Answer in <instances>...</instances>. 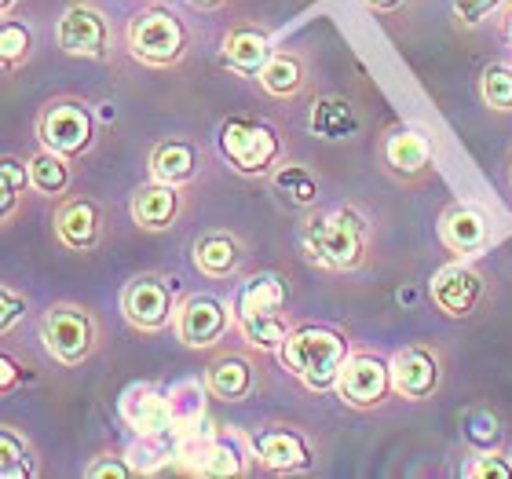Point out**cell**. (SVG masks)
<instances>
[{
    "mask_svg": "<svg viewBox=\"0 0 512 479\" xmlns=\"http://www.w3.org/2000/svg\"><path fill=\"white\" fill-rule=\"evenodd\" d=\"M26 187H33L30 165H22V161H15V158L0 161V213H4V220L11 216V209H15V202L22 198Z\"/></svg>",
    "mask_w": 512,
    "mask_h": 479,
    "instance_id": "obj_29",
    "label": "cell"
},
{
    "mask_svg": "<svg viewBox=\"0 0 512 479\" xmlns=\"http://www.w3.org/2000/svg\"><path fill=\"white\" fill-rule=\"evenodd\" d=\"M366 4H370V8H381V11H392V8H399L403 0H366Z\"/></svg>",
    "mask_w": 512,
    "mask_h": 479,
    "instance_id": "obj_40",
    "label": "cell"
},
{
    "mask_svg": "<svg viewBox=\"0 0 512 479\" xmlns=\"http://www.w3.org/2000/svg\"><path fill=\"white\" fill-rule=\"evenodd\" d=\"M15 381H19V366H15V359H11V355H4V359H0V388H4V392H11V388H15Z\"/></svg>",
    "mask_w": 512,
    "mask_h": 479,
    "instance_id": "obj_39",
    "label": "cell"
},
{
    "mask_svg": "<svg viewBox=\"0 0 512 479\" xmlns=\"http://www.w3.org/2000/svg\"><path fill=\"white\" fill-rule=\"evenodd\" d=\"M41 341L63 366H81L96 348V326L81 308H52L41 322Z\"/></svg>",
    "mask_w": 512,
    "mask_h": 479,
    "instance_id": "obj_4",
    "label": "cell"
},
{
    "mask_svg": "<svg viewBox=\"0 0 512 479\" xmlns=\"http://www.w3.org/2000/svg\"><path fill=\"white\" fill-rule=\"evenodd\" d=\"M191 8H216V4H224V0H187Z\"/></svg>",
    "mask_w": 512,
    "mask_h": 479,
    "instance_id": "obj_41",
    "label": "cell"
},
{
    "mask_svg": "<svg viewBox=\"0 0 512 479\" xmlns=\"http://www.w3.org/2000/svg\"><path fill=\"white\" fill-rule=\"evenodd\" d=\"M37 136L48 150L63 154V158H74V154H85L92 147V136H96V125H92V114H88L81 103H52V107L41 114V125H37Z\"/></svg>",
    "mask_w": 512,
    "mask_h": 479,
    "instance_id": "obj_6",
    "label": "cell"
},
{
    "mask_svg": "<svg viewBox=\"0 0 512 479\" xmlns=\"http://www.w3.org/2000/svg\"><path fill=\"white\" fill-rule=\"evenodd\" d=\"M388 388H392V366H384L374 355H355V359H348L341 370V381H337L341 399L348 406H355V410L381 406Z\"/></svg>",
    "mask_w": 512,
    "mask_h": 479,
    "instance_id": "obj_8",
    "label": "cell"
},
{
    "mask_svg": "<svg viewBox=\"0 0 512 479\" xmlns=\"http://www.w3.org/2000/svg\"><path fill=\"white\" fill-rule=\"evenodd\" d=\"M176 209H180V194H176V183H147L132 194V216H136L139 227L147 231H161L176 220Z\"/></svg>",
    "mask_w": 512,
    "mask_h": 479,
    "instance_id": "obj_15",
    "label": "cell"
},
{
    "mask_svg": "<svg viewBox=\"0 0 512 479\" xmlns=\"http://www.w3.org/2000/svg\"><path fill=\"white\" fill-rule=\"evenodd\" d=\"M238 322H242V330H246L249 344L264 348V352H278V348L286 344V337H289L282 315H238Z\"/></svg>",
    "mask_w": 512,
    "mask_h": 479,
    "instance_id": "obj_27",
    "label": "cell"
},
{
    "mask_svg": "<svg viewBox=\"0 0 512 479\" xmlns=\"http://www.w3.org/2000/svg\"><path fill=\"white\" fill-rule=\"evenodd\" d=\"M0 476L4 479H30L33 476V461H30V447L22 443L11 428L0 432Z\"/></svg>",
    "mask_w": 512,
    "mask_h": 479,
    "instance_id": "obj_28",
    "label": "cell"
},
{
    "mask_svg": "<svg viewBox=\"0 0 512 479\" xmlns=\"http://www.w3.org/2000/svg\"><path fill=\"white\" fill-rule=\"evenodd\" d=\"M275 187L286 194L293 205H311L319 198V183L311 176L308 169H300V165H286V169L275 172Z\"/></svg>",
    "mask_w": 512,
    "mask_h": 479,
    "instance_id": "obj_30",
    "label": "cell"
},
{
    "mask_svg": "<svg viewBox=\"0 0 512 479\" xmlns=\"http://www.w3.org/2000/svg\"><path fill=\"white\" fill-rule=\"evenodd\" d=\"M242 260V245L235 235H224V231H213L194 242V264L202 267L209 278H227Z\"/></svg>",
    "mask_w": 512,
    "mask_h": 479,
    "instance_id": "obj_19",
    "label": "cell"
},
{
    "mask_svg": "<svg viewBox=\"0 0 512 479\" xmlns=\"http://www.w3.org/2000/svg\"><path fill=\"white\" fill-rule=\"evenodd\" d=\"M33 48V37L30 30L22 26V22H4V30H0V55H4V66H19Z\"/></svg>",
    "mask_w": 512,
    "mask_h": 479,
    "instance_id": "obj_33",
    "label": "cell"
},
{
    "mask_svg": "<svg viewBox=\"0 0 512 479\" xmlns=\"http://www.w3.org/2000/svg\"><path fill=\"white\" fill-rule=\"evenodd\" d=\"M480 293H483L480 275L465 264H450L432 278V300H436V308L454 315V319L472 315V308L480 304Z\"/></svg>",
    "mask_w": 512,
    "mask_h": 479,
    "instance_id": "obj_11",
    "label": "cell"
},
{
    "mask_svg": "<svg viewBox=\"0 0 512 479\" xmlns=\"http://www.w3.org/2000/svg\"><path fill=\"white\" fill-rule=\"evenodd\" d=\"M278 359L308 388L326 392L341 381V370L348 362V341L337 330H326V326H304V330L289 333L286 344L278 348Z\"/></svg>",
    "mask_w": 512,
    "mask_h": 479,
    "instance_id": "obj_1",
    "label": "cell"
},
{
    "mask_svg": "<svg viewBox=\"0 0 512 479\" xmlns=\"http://www.w3.org/2000/svg\"><path fill=\"white\" fill-rule=\"evenodd\" d=\"M121 308L139 330H161L172 315V289L154 275H139L121 293Z\"/></svg>",
    "mask_w": 512,
    "mask_h": 479,
    "instance_id": "obj_9",
    "label": "cell"
},
{
    "mask_svg": "<svg viewBox=\"0 0 512 479\" xmlns=\"http://www.w3.org/2000/svg\"><path fill=\"white\" fill-rule=\"evenodd\" d=\"M392 388L403 399H428L439 388V359L425 348H406L392 359Z\"/></svg>",
    "mask_w": 512,
    "mask_h": 479,
    "instance_id": "obj_12",
    "label": "cell"
},
{
    "mask_svg": "<svg viewBox=\"0 0 512 479\" xmlns=\"http://www.w3.org/2000/svg\"><path fill=\"white\" fill-rule=\"evenodd\" d=\"M260 85H264L267 96H297L300 88H304V66H300L297 55H271L267 66L260 70Z\"/></svg>",
    "mask_w": 512,
    "mask_h": 479,
    "instance_id": "obj_25",
    "label": "cell"
},
{
    "mask_svg": "<svg viewBox=\"0 0 512 479\" xmlns=\"http://www.w3.org/2000/svg\"><path fill=\"white\" fill-rule=\"evenodd\" d=\"M220 150L238 172H267L278 158V136L260 121L231 118L220 128Z\"/></svg>",
    "mask_w": 512,
    "mask_h": 479,
    "instance_id": "obj_5",
    "label": "cell"
},
{
    "mask_svg": "<svg viewBox=\"0 0 512 479\" xmlns=\"http://www.w3.org/2000/svg\"><path fill=\"white\" fill-rule=\"evenodd\" d=\"M209 392L224 403H242L253 392V366L238 355H224L209 366Z\"/></svg>",
    "mask_w": 512,
    "mask_h": 479,
    "instance_id": "obj_18",
    "label": "cell"
},
{
    "mask_svg": "<svg viewBox=\"0 0 512 479\" xmlns=\"http://www.w3.org/2000/svg\"><path fill=\"white\" fill-rule=\"evenodd\" d=\"M253 450L260 465H267L271 472H293L308 465V443L304 436H297L293 428H264L253 439Z\"/></svg>",
    "mask_w": 512,
    "mask_h": 479,
    "instance_id": "obj_13",
    "label": "cell"
},
{
    "mask_svg": "<svg viewBox=\"0 0 512 479\" xmlns=\"http://www.w3.org/2000/svg\"><path fill=\"white\" fill-rule=\"evenodd\" d=\"M505 41L512 44V11H509V19H505Z\"/></svg>",
    "mask_w": 512,
    "mask_h": 479,
    "instance_id": "obj_42",
    "label": "cell"
},
{
    "mask_svg": "<svg viewBox=\"0 0 512 479\" xmlns=\"http://www.w3.org/2000/svg\"><path fill=\"white\" fill-rule=\"evenodd\" d=\"M11 4H15V0H0V8H4V11H8V8H11Z\"/></svg>",
    "mask_w": 512,
    "mask_h": 479,
    "instance_id": "obj_43",
    "label": "cell"
},
{
    "mask_svg": "<svg viewBox=\"0 0 512 479\" xmlns=\"http://www.w3.org/2000/svg\"><path fill=\"white\" fill-rule=\"evenodd\" d=\"M128 48L150 66H172L180 63L183 48H187V30L169 8H147L128 26Z\"/></svg>",
    "mask_w": 512,
    "mask_h": 479,
    "instance_id": "obj_2",
    "label": "cell"
},
{
    "mask_svg": "<svg viewBox=\"0 0 512 479\" xmlns=\"http://www.w3.org/2000/svg\"><path fill=\"white\" fill-rule=\"evenodd\" d=\"M55 231L70 249H96L99 242V209L85 198L66 202L55 216Z\"/></svg>",
    "mask_w": 512,
    "mask_h": 479,
    "instance_id": "obj_17",
    "label": "cell"
},
{
    "mask_svg": "<svg viewBox=\"0 0 512 479\" xmlns=\"http://www.w3.org/2000/svg\"><path fill=\"white\" fill-rule=\"evenodd\" d=\"M311 132L322 139H352L359 132L355 107L341 96H326L311 107Z\"/></svg>",
    "mask_w": 512,
    "mask_h": 479,
    "instance_id": "obj_20",
    "label": "cell"
},
{
    "mask_svg": "<svg viewBox=\"0 0 512 479\" xmlns=\"http://www.w3.org/2000/svg\"><path fill=\"white\" fill-rule=\"evenodd\" d=\"M88 476L92 479H132V469H128L121 458H99L88 465Z\"/></svg>",
    "mask_w": 512,
    "mask_h": 479,
    "instance_id": "obj_37",
    "label": "cell"
},
{
    "mask_svg": "<svg viewBox=\"0 0 512 479\" xmlns=\"http://www.w3.org/2000/svg\"><path fill=\"white\" fill-rule=\"evenodd\" d=\"M363 220L355 213H337L326 220H311L304 231L311 256L326 267H355L363 260Z\"/></svg>",
    "mask_w": 512,
    "mask_h": 479,
    "instance_id": "obj_3",
    "label": "cell"
},
{
    "mask_svg": "<svg viewBox=\"0 0 512 479\" xmlns=\"http://www.w3.org/2000/svg\"><path fill=\"white\" fill-rule=\"evenodd\" d=\"M472 476L476 479H512V465L502 458V454H483L472 465Z\"/></svg>",
    "mask_w": 512,
    "mask_h": 479,
    "instance_id": "obj_35",
    "label": "cell"
},
{
    "mask_svg": "<svg viewBox=\"0 0 512 479\" xmlns=\"http://www.w3.org/2000/svg\"><path fill=\"white\" fill-rule=\"evenodd\" d=\"M271 41H267V33H260L256 26H235V30L227 33L224 41V63L238 74H260L271 59Z\"/></svg>",
    "mask_w": 512,
    "mask_h": 479,
    "instance_id": "obj_14",
    "label": "cell"
},
{
    "mask_svg": "<svg viewBox=\"0 0 512 479\" xmlns=\"http://www.w3.org/2000/svg\"><path fill=\"white\" fill-rule=\"evenodd\" d=\"M176 330H180V341L191 344V348H209L227 333V308L224 300L209 297V293H198L180 308V319H176Z\"/></svg>",
    "mask_w": 512,
    "mask_h": 479,
    "instance_id": "obj_10",
    "label": "cell"
},
{
    "mask_svg": "<svg viewBox=\"0 0 512 479\" xmlns=\"http://www.w3.org/2000/svg\"><path fill=\"white\" fill-rule=\"evenodd\" d=\"M150 169L161 183H187L198 169V154L191 143H161L150 158Z\"/></svg>",
    "mask_w": 512,
    "mask_h": 479,
    "instance_id": "obj_24",
    "label": "cell"
},
{
    "mask_svg": "<svg viewBox=\"0 0 512 479\" xmlns=\"http://www.w3.org/2000/svg\"><path fill=\"white\" fill-rule=\"evenodd\" d=\"M428 158H432V147L421 132H392L384 143V161L392 165V172H403V176L425 172Z\"/></svg>",
    "mask_w": 512,
    "mask_h": 479,
    "instance_id": "obj_21",
    "label": "cell"
},
{
    "mask_svg": "<svg viewBox=\"0 0 512 479\" xmlns=\"http://www.w3.org/2000/svg\"><path fill=\"white\" fill-rule=\"evenodd\" d=\"M483 103L494 110H512V66L491 63L480 77Z\"/></svg>",
    "mask_w": 512,
    "mask_h": 479,
    "instance_id": "obj_31",
    "label": "cell"
},
{
    "mask_svg": "<svg viewBox=\"0 0 512 479\" xmlns=\"http://www.w3.org/2000/svg\"><path fill=\"white\" fill-rule=\"evenodd\" d=\"M30 183L37 194H63L70 187V169H66L63 154L44 147L37 158L30 161Z\"/></svg>",
    "mask_w": 512,
    "mask_h": 479,
    "instance_id": "obj_26",
    "label": "cell"
},
{
    "mask_svg": "<svg viewBox=\"0 0 512 479\" xmlns=\"http://www.w3.org/2000/svg\"><path fill=\"white\" fill-rule=\"evenodd\" d=\"M59 48L66 55H81V59H103L110 44V26L103 19V11L88 8V4H74L63 11L59 19Z\"/></svg>",
    "mask_w": 512,
    "mask_h": 479,
    "instance_id": "obj_7",
    "label": "cell"
},
{
    "mask_svg": "<svg viewBox=\"0 0 512 479\" xmlns=\"http://www.w3.org/2000/svg\"><path fill=\"white\" fill-rule=\"evenodd\" d=\"M128 425L136 428L139 436H158L172 425V406L165 395L158 392H136L125 406Z\"/></svg>",
    "mask_w": 512,
    "mask_h": 479,
    "instance_id": "obj_23",
    "label": "cell"
},
{
    "mask_svg": "<svg viewBox=\"0 0 512 479\" xmlns=\"http://www.w3.org/2000/svg\"><path fill=\"white\" fill-rule=\"evenodd\" d=\"M0 304H4V315H0V330L4 333H11V326L26 315V300L19 297V293H11V289H4L0 293Z\"/></svg>",
    "mask_w": 512,
    "mask_h": 479,
    "instance_id": "obj_36",
    "label": "cell"
},
{
    "mask_svg": "<svg viewBox=\"0 0 512 479\" xmlns=\"http://www.w3.org/2000/svg\"><path fill=\"white\" fill-rule=\"evenodd\" d=\"M487 220H483L480 209L472 205H454L447 216H443V242L454 249V253H480L487 245Z\"/></svg>",
    "mask_w": 512,
    "mask_h": 479,
    "instance_id": "obj_16",
    "label": "cell"
},
{
    "mask_svg": "<svg viewBox=\"0 0 512 479\" xmlns=\"http://www.w3.org/2000/svg\"><path fill=\"white\" fill-rule=\"evenodd\" d=\"M491 8H498V0H458V15L465 22H480Z\"/></svg>",
    "mask_w": 512,
    "mask_h": 479,
    "instance_id": "obj_38",
    "label": "cell"
},
{
    "mask_svg": "<svg viewBox=\"0 0 512 479\" xmlns=\"http://www.w3.org/2000/svg\"><path fill=\"white\" fill-rule=\"evenodd\" d=\"M286 304V282L278 275L249 278L238 293V315H278Z\"/></svg>",
    "mask_w": 512,
    "mask_h": 479,
    "instance_id": "obj_22",
    "label": "cell"
},
{
    "mask_svg": "<svg viewBox=\"0 0 512 479\" xmlns=\"http://www.w3.org/2000/svg\"><path fill=\"white\" fill-rule=\"evenodd\" d=\"M198 472L213 479L238 476V472H242V458H238V450L231 447V443H213V447L202 454V461H198Z\"/></svg>",
    "mask_w": 512,
    "mask_h": 479,
    "instance_id": "obj_32",
    "label": "cell"
},
{
    "mask_svg": "<svg viewBox=\"0 0 512 479\" xmlns=\"http://www.w3.org/2000/svg\"><path fill=\"white\" fill-rule=\"evenodd\" d=\"M465 436L476 443V447H494L498 436H502V425L491 410H469L465 414Z\"/></svg>",
    "mask_w": 512,
    "mask_h": 479,
    "instance_id": "obj_34",
    "label": "cell"
}]
</instances>
